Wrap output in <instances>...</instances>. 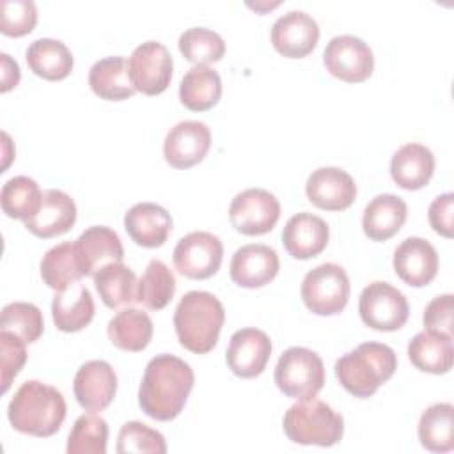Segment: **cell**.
I'll return each instance as SVG.
<instances>
[{
	"instance_id": "cell-26",
	"label": "cell",
	"mask_w": 454,
	"mask_h": 454,
	"mask_svg": "<svg viewBox=\"0 0 454 454\" xmlns=\"http://www.w3.org/2000/svg\"><path fill=\"white\" fill-rule=\"evenodd\" d=\"M51 316L60 332L71 333L83 330L94 317V300L90 291L78 282L57 291L51 301Z\"/></svg>"
},
{
	"instance_id": "cell-7",
	"label": "cell",
	"mask_w": 454,
	"mask_h": 454,
	"mask_svg": "<svg viewBox=\"0 0 454 454\" xmlns=\"http://www.w3.org/2000/svg\"><path fill=\"white\" fill-rule=\"evenodd\" d=\"M349 278L342 266L323 262L310 270L301 282V300L317 316H333L344 310L349 300Z\"/></svg>"
},
{
	"instance_id": "cell-35",
	"label": "cell",
	"mask_w": 454,
	"mask_h": 454,
	"mask_svg": "<svg viewBox=\"0 0 454 454\" xmlns=\"http://www.w3.org/2000/svg\"><path fill=\"white\" fill-rule=\"evenodd\" d=\"M0 202L4 213L9 218L27 222L41 209L43 192L34 179L27 176H16L2 186Z\"/></svg>"
},
{
	"instance_id": "cell-1",
	"label": "cell",
	"mask_w": 454,
	"mask_h": 454,
	"mask_svg": "<svg viewBox=\"0 0 454 454\" xmlns=\"http://www.w3.org/2000/svg\"><path fill=\"white\" fill-rule=\"evenodd\" d=\"M193 369L179 356L161 353L153 356L138 388V406L154 420L176 419L193 388Z\"/></svg>"
},
{
	"instance_id": "cell-8",
	"label": "cell",
	"mask_w": 454,
	"mask_h": 454,
	"mask_svg": "<svg viewBox=\"0 0 454 454\" xmlns=\"http://www.w3.org/2000/svg\"><path fill=\"white\" fill-rule=\"evenodd\" d=\"M362 321L378 332H394L406 325L410 305L406 296L388 282H371L358 300Z\"/></svg>"
},
{
	"instance_id": "cell-31",
	"label": "cell",
	"mask_w": 454,
	"mask_h": 454,
	"mask_svg": "<svg viewBox=\"0 0 454 454\" xmlns=\"http://www.w3.org/2000/svg\"><path fill=\"white\" fill-rule=\"evenodd\" d=\"M222 96L220 74L207 66L190 67L179 85L181 103L193 112L213 108Z\"/></svg>"
},
{
	"instance_id": "cell-20",
	"label": "cell",
	"mask_w": 454,
	"mask_h": 454,
	"mask_svg": "<svg viewBox=\"0 0 454 454\" xmlns=\"http://www.w3.org/2000/svg\"><path fill=\"white\" fill-rule=\"evenodd\" d=\"M392 264L404 284L424 287L438 273V254L427 239L411 236L394 250Z\"/></svg>"
},
{
	"instance_id": "cell-32",
	"label": "cell",
	"mask_w": 454,
	"mask_h": 454,
	"mask_svg": "<svg viewBox=\"0 0 454 454\" xmlns=\"http://www.w3.org/2000/svg\"><path fill=\"white\" fill-rule=\"evenodd\" d=\"M94 286L103 303L110 309H119L137 301V277L133 270L121 262H108L94 275Z\"/></svg>"
},
{
	"instance_id": "cell-37",
	"label": "cell",
	"mask_w": 454,
	"mask_h": 454,
	"mask_svg": "<svg viewBox=\"0 0 454 454\" xmlns=\"http://www.w3.org/2000/svg\"><path fill=\"white\" fill-rule=\"evenodd\" d=\"M179 51L195 66H207L218 62L225 53V43L211 28L192 27L179 35Z\"/></svg>"
},
{
	"instance_id": "cell-12",
	"label": "cell",
	"mask_w": 454,
	"mask_h": 454,
	"mask_svg": "<svg viewBox=\"0 0 454 454\" xmlns=\"http://www.w3.org/2000/svg\"><path fill=\"white\" fill-rule=\"evenodd\" d=\"M128 67L135 90L145 96H158L170 85L174 62L165 44L145 41L131 51Z\"/></svg>"
},
{
	"instance_id": "cell-11",
	"label": "cell",
	"mask_w": 454,
	"mask_h": 454,
	"mask_svg": "<svg viewBox=\"0 0 454 454\" xmlns=\"http://www.w3.org/2000/svg\"><path fill=\"white\" fill-rule=\"evenodd\" d=\"M323 62L332 76L348 83L367 80L374 69L372 50L351 34L332 37L323 51Z\"/></svg>"
},
{
	"instance_id": "cell-15",
	"label": "cell",
	"mask_w": 454,
	"mask_h": 454,
	"mask_svg": "<svg viewBox=\"0 0 454 454\" xmlns=\"http://www.w3.org/2000/svg\"><path fill=\"white\" fill-rule=\"evenodd\" d=\"M73 392L78 404L87 411L105 410L117 392V376L105 360H89L74 374Z\"/></svg>"
},
{
	"instance_id": "cell-21",
	"label": "cell",
	"mask_w": 454,
	"mask_h": 454,
	"mask_svg": "<svg viewBox=\"0 0 454 454\" xmlns=\"http://www.w3.org/2000/svg\"><path fill=\"white\" fill-rule=\"evenodd\" d=\"M330 238L326 222L312 213L293 215L282 231V243L287 254L294 259H310L321 254Z\"/></svg>"
},
{
	"instance_id": "cell-23",
	"label": "cell",
	"mask_w": 454,
	"mask_h": 454,
	"mask_svg": "<svg viewBox=\"0 0 454 454\" xmlns=\"http://www.w3.org/2000/svg\"><path fill=\"white\" fill-rule=\"evenodd\" d=\"M76 222V204L62 190H44L41 209L25 222V227L37 238L48 239L67 232Z\"/></svg>"
},
{
	"instance_id": "cell-14",
	"label": "cell",
	"mask_w": 454,
	"mask_h": 454,
	"mask_svg": "<svg viewBox=\"0 0 454 454\" xmlns=\"http://www.w3.org/2000/svg\"><path fill=\"white\" fill-rule=\"evenodd\" d=\"M211 145V131L200 121H181L168 129L163 142L165 161L174 168H190L204 160Z\"/></svg>"
},
{
	"instance_id": "cell-42",
	"label": "cell",
	"mask_w": 454,
	"mask_h": 454,
	"mask_svg": "<svg viewBox=\"0 0 454 454\" xmlns=\"http://www.w3.org/2000/svg\"><path fill=\"white\" fill-rule=\"evenodd\" d=\"M25 340L12 332L0 330V358H2V392H7L11 381L18 376L27 362Z\"/></svg>"
},
{
	"instance_id": "cell-41",
	"label": "cell",
	"mask_w": 454,
	"mask_h": 454,
	"mask_svg": "<svg viewBox=\"0 0 454 454\" xmlns=\"http://www.w3.org/2000/svg\"><path fill=\"white\" fill-rule=\"evenodd\" d=\"M37 23V7L32 0H4L0 30L9 37H21L34 30Z\"/></svg>"
},
{
	"instance_id": "cell-16",
	"label": "cell",
	"mask_w": 454,
	"mask_h": 454,
	"mask_svg": "<svg viewBox=\"0 0 454 454\" xmlns=\"http://www.w3.org/2000/svg\"><path fill=\"white\" fill-rule=\"evenodd\" d=\"M271 340L259 328H241L232 333L225 360L229 369L239 378L259 376L270 360Z\"/></svg>"
},
{
	"instance_id": "cell-22",
	"label": "cell",
	"mask_w": 454,
	"mask_h": 454,
	"mask_svg": "<svg viewBox=\"0 0 454 454\" xmlns=\"http://www.w3.org/2000/svg\"><path fill=\"white\" fill-rule=\"evenodd\" d=\"M124 229L137 245L156 248L167 241L172 231V216L160 204L138 202L126 211Z\"/></svg>"
},
{
	"instance_id": "cell-13",
	"label": "cell",
	"mask_w": 454,
	"mask_h": 454,
	"mask_svg": "<svg viewBox=\"0 0 454 454\" xmlns=\"http://www.w3.org/2000/svg\"><path fill=\"white\" fill-rule=\"evenodd\" d=\"M319 41L317 21L303 11H289L278 16L271 27L273 48L287 59H303Z\"/></svg>"
},
{
	"instance_id": "cell-24",
	"label": "cell",
	"mask_w": 454,
	"mask_h": 454,
	"mask_svg": "<svg viewBox=\"0 0 454 454\" xmlns=\"http://www.w3.org/2000/svg\"><path fill=\"white\" fill-rule=\"evenodd\" d=\"M434 172V156L422 144L401 145L390 160V176L397 186L404 190L424 188Z\"/></svg>"
},
{
	"instance_id": "cell-3",
	"label": "cell",
	"mask_w": 454,
	"mask_h": 454,
	"mask_svg": "<svg viewBox=\"0 0 454 454\" xmlns=\"http://www.w3.org/2000/svg\"><path fill=\"white\" fill-rule=\"evenodd\" d=\"M225 321L222 301L207 291H188L174 312V328L179 344L197 355L209 353Z\"/></svg>"
},
{
	"instance_id": "cell-36",
	"label": "cell",
	"mask_w": 454,
	"mask_h": 454,
	"mask_svg": "<svg viewBox=\"0 0 454 454\" xmlns=\"http://www.w3.org/2000/svg\"><path fill=\"white\" fill-rule=\"evenodd\" d=\"M41 277L53 291H62L73 282H78L83 273L76 261L74 243L64 241L50 248L41 259Z\"/></svg>"
},
{
	"instance_id": "cell-28",
	"label": "cell",
	"mask_w": 454,
	"mask_h": 454,
	"mask_svg": "<svg viewBox=\"0 0 454 454\" xmlns=\"http://www.w3.org/2000/svg\"><path fill=\"white\" fill-rule=\"evenodd\" d=\"M89 85L96 96L106 101H122L137 92L129 76L128 60L121 55L98 60L89 71Z\"/></svg>"
},
{
	"instance_id": "cell-44",
	"label": "cell",
	"mask_w": 454,
	"mask_h": 454,
	"mask_svg": "<svg viewBox=\"0 0 454 454\" xmlns=\"http://www.w3.org/2000/svg\"><path fill=\"white\" fill-rule=\"evenodd\" d=\"M454 193L447 192L438 195L427 211V218L429 223L433 227L434 232H438L443 238H452V231H454Z\"/></svg>"
},
{
	"instance_id": "cell-9",
	"label": "cell",
	"mask_w": 454,
	"mask_h": 454,
	"mask_svg": "<svg viewBox=\"0 0 454 454\" xmlns=\"http://www.w3.org/2000/svg\"><path fill=\"white\" fill-rule=\"evenodd\" d=\"M280 218L278 199L264 188H248L239 192L229 207L232 227L245 236H261L270 232Z\"/></svg>"
},
{
	"instance_id": "cell-5",
	"label": "cell",
	"mask_w": 454,
	"mask_h": 454,
	"mask_svg": "<svg viewBox=\"0 0 454 454\" xmlns=\"http://www.w3.org/2000/svg\"><path fill=\"white\" fill-rule=\"evenodd\" d=\"M286 436L300 445L332 447L344 434V419L321 399L298 401L282 420Z\"/></svg>"
},
{
	"instance_id": "cell-30",
	"label": "cell",
	"mask_w": 454,
	"mask_h": 454,
	"mask_svg": "<svg viewBox=\"0 0 454 454\" xmlns=\"http://www.w3.org/2000/svg\"><path fill=\"white\" fill-rule=\"evenodd\" d=\"M108 337L122 351H142L153 339V321L147 312L126 307L108 321Z\"/></svg>"
},
{
	"instance_id": "cell-43",
	"label": "cell",
	"mask_w": 454,
	"mask_h": 454,
	"mask_svg": "<svg viewBox=\"0 0 454 454\" xmlns=\"http://www.w3.org/2000/svg\"><path fill=\"white\" fill-rule=\"evenodd\" d=\"M426 330L445 333L452 337V294H440L433 298L422 316Z\"/></svg>"
},
{
	"instance_id": "cell-39",
	"label": "cell",
	"mask_w": 454,
	"mask_h": 454,
	"mask_svg": "<svg viewBox=\"0 0 454 454\" xmlns=\"http://www.w3.org/2000/svg\"><path fill=\"white\" fill-rule=\"evenodd\" d=\"M0 330L12 332L27 344H30L43 335L44 319L37 305L28 301H12L2 309Z\"/></svg>"
},
{
	"instance_id": "cell-33",
	"label": "cell",
	"mask_w": 454,
	"mask_h": 454,
	"mask_svg": "<svg viewBox=\"0 0 454 454\" xmlns=\"http://www.w3.org/2000/svg\"><path fill=\"white\" fill-rule=\"evenodd\" d=\"M454 406L434 403L426 408L419 420L420 445L431 452H449L454 449Z\"/></svg>"
},
{
	"instance_id": "cell-4",
	"label": "cell",
	"mask_w": 454,
	"mask_h": 454,
	"mask_svg": "<svg viewBox=\"0 0 454 454\" xmlns=\"http://www.w3.org/2000/svg\"><path fill=\"white\" fill-rule=\"evenodd\" d=\"M397 369L395 351L381 342H362L335 362L339 383L355 397H371Z\"/></svg>"
},
{
	"instance_id": "cell-18",
	"label": "cell",
	"mask_w": 454,
	"mask_h": 454,
	"mask_svg": "<svg viewBox=\"0 0 454 454\" xmlns=\"http://www.w3.org/2000/svg\"><path fill=\"white\" fill-rule=\"evenodd\" d=\"M278 266V255L271 247L250 243L234 252L229 273L234 284L247 289H257L277 277Z\"/></svg>"
},
{
	"instance_id": "cell-38",
	"label": "cell",
	"mask_w": 454,
	"mask_h": 454,
	"mask_svg": "<svg viewBox=\"0 0 454 454\" xmlns=\"http://www.w3.org/2000/svg\"><path fill=\"white\" fill-rule=\"evenodd\" d=\"M108 440V424L96 413L76 419L67 436V454H105Z\"/></svg>"
},
{
	"instance_id": "cell-17",
	"label": "cell",
	"mask_w": 454,
	"mask_h": 454,
	"mask_svg": "<svg viewBox=\"0 0 454 454\" xmlns=\"http://www.w3.org/2000/svg\"><path fill=\"white\" fill-rule=\"evenodd\" d=\"M305 193L319 209L342 211L353 204L356 184L346 170L339 167H321L309 176Z\"/></svg>"
},
{
	"instance_id": "cell-2",
	"label": "cell",
	"mask_w": 454,
	"mask_h": 454,
	"mask_svg": "<svg viewBox=\"0 0 454 454\" xmlns=\"http://www.w3.org/2000/svg\"><path fill=\"white\" fill-rule=\"evenodd\" d=\"M66 411V399L59 388L28 380L14 392L7 406V419L23 434L48 438L60 429Z\"/></svg>"
},
{
	"instance_id": "cell-10",
	"label": "cell",
	"mask_w": 454,
	"mask_h": 454,
	"mask_svg": "<svg viewBox=\"0 0 454 454\" xmlns=\"http://www.w3.org/2000/svg\"><path fill=\"white\" fill-rule=\"evenodd\" d=\"M172 259L183 277L204 280L220 270L223 245L220 238L211 232L193 231L177 241Z\"/></svg>"
},
{
	"instance_id": "cell-45",
	"label": "cell",
	"mask_w": 454,
	"mask_h": 454,
	"mask_svg": "<svg viewBox=\"0 0 454 454\" xmlns=\"http://www.w3.org/2000/svg\"><path fill=\"white\" fill-rule=\"evenodd\" d=\"M0 59H2V87H0V90L7 92L12 87H16L20 82V67H18L16 60H12L7 53H2Z\"/></svg>"
},
{
	"instance_id": "cell-25",
	"label": "cell",
	"mask_w": 454,
	"mask_h": 454,
	"mask_svg": "<svg viewBox=\"0 0 454 454\" xmlns=\"http://www.w3.org/2000/svg\"><path fill=\"white\" fill-rule=\"evenodd\" d=\"M408 216L406 202L394 193L376 195L364 209L362 229L372 241H387L399 232Z\"/></svg>"
},
{
	"instance_id": "cell-19",
	"label": "cell",
	"mask_w": 454,
	"mask_h": 454,
	"mask_svg": "<svg viewBox=\"0 0 454 454\" xmlns=\"http://www.w3.org/2000/svg\"><path fill=\"white\" fill-rule=\"evenodd\" d=\"M73 243L83 277H94L101 266L108 262H121L124 257L119 234L105 225H92L85 229Z\"/></svg>"
},
{
	"instance_id": "cell-6",
	"label": "cell",
	"mask_w": 454,
	"mask_h": 454,
	"mask_svg": "<svg viewBox=\"0 0 454 454\" xmlns=\"http://www.w3.org/2000/svg\"><path fill=\"white\" fill-rule=\"evenodd\" d=\"M275 383L287 397L298 401L312 399L325 385V364L309 348H287L277 362Z\"/></svg>"
},
{
	"instance_id": "cell-29",
	"label": "cell",
	"mask_w": 454,
	"mask_h": 454,
	"mask_svg": "<svg viewBox=\"0 0 454 454\" xmlns=\"http://www.w3.org/2000/svg\"><path fill=\"white\" fill-rule=\"evenodd\" d=\"M30 71L48 82H59L73 71L71 50L59 39H35L25 51Z\"/></svg>"
},
{
	"instance_id": "cell-34",
	"label": "cell",
	"mask_w": 454,
	"mask_h": 454,
	"mask_svg": "<svg viewBox=\"0 0 454 454\" xmlns=\"http://www.w3.org/2000/svg\"><path fill=\"white\" fill-rule=\"evenodd\" d=\"M176 293V278L170 268L160 261L151 259L144 275L138 280L137 301L145 309L161 310L168 305Z\"/></svg>"
},
{
	"instance_id": "cell-40",
	"label": "cell",
	"mask_w": 454,
	"mask_h": 454,
	"mask_svg": "<svg viewBox=\"0 0 454 454\" xmlns=\"http://www.w3.org/2000/svg\"><path fill=\"white\" fill-rule=\"evenodd\" d=\"M117 452L119 454H129V452L165 454L167 443L160 431L149 427L144 422L129 420L122 424L117 434Z\"/></svg>"
},
{
	"instance_id": "cell-27",
	"label": "cell",
	"mask_w": 454,
	"mask_h": 454,
	"mask_svg": "<svg viewBox=\"0 0 454 454\" xmlns=\"http://www.w3.org/2000/svg\"><path fill=\"white\" fill-rule=\"evenodd\" d=\"M408 358L419 371L445 374L454 362L452 337L433 330L419 332L408 344Z\"/></svg>"
}]
</instances>
